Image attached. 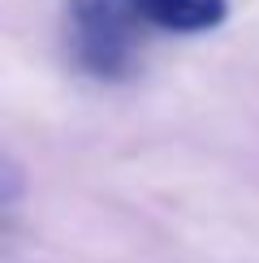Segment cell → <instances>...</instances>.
I'll return each instance as SVG.
<instances>
[{
    "mask_svg": "<svg viewBox=\"0 0 259 263\" xmlns=\"http://www.w3.org/2000/svg\"><path fill=\"white\" fill-rule=\"evenodd\" d=\"M143 13L156 35H203L229 13V0H143Z\"/></svg>",
    "mask_w": 259,
    "mask_h": 263,
    "instance_id": "7a4b0ae2",
    "label": "cell"
},
{
    "mask_svg": "<svg viewBox=\"0 0 259 263\" xmlns=\"http://www.w3.org/2000/svg\"><path fill=\"white\" fill-rule=\"evenodd\" d=\"M69 52L86 73L121 82L138 69L147 39L156 35L143 0H69L65 5Z\"/></svg>",
    "mask_w": 259,
    "mask_h": 263,
    "instance_id": "6da1fadb",
    "label": "cell"
}]
</instances>
